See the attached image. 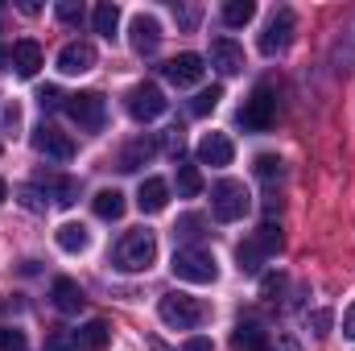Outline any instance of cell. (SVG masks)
Returning <instances> with one entry per match:
<instances>
[{"label": "cell", "instance_id": "1", "mask_svg": "<svg viewBox=\"0 0 355 351\" xmlns=\"http://www.w3.org/2000/svg\"><path fill=\"white\" fill-rule=\"evenodd\" d=\"M157 261V240L153 232H124L116 244V268L124 273H149Z\"/></svg>", "mask_w": 355, "mask_h": 351}, {"label": "cell", "instance_id": "2", "mask_svg": "<svg viewBox=\"0 0 355 351\" xmlns=\"http://www.w3.org/2000/svg\"><path fill=\"white\" fill-rule=\"evenodd\" d=\"M248 207H252V198H248L244 182L223 178V182H215V186H211V215H215L219 223H236V219H244V215H248Z\"/></svg>", "mask_w": 355, "mask_h": 351}, {"label": "cell", "instance_id": "3", "mask_svg": "<svg viewBox=\"0 0 355 351\" xmlns=\"http://www.w3.org/2000/svg\"><path fill=\"white\" fill-rule=\"evenodd\" d=\"M157 314H162V323L166 327H174V331H194L202 318H207V306L198 302V298H190V293H166L162 302H157Z\"/></svg>", "mask_w": 355, "mask_h": 351}, {"label": "cell", "instance_id": "4", "mask_svg": "<svg viewBox=\"0 0 355 351\" xmlns=\"http://www.w3.org/2000/svg\"><path fill=\"white\" fill-rule=\"evenodd\" d=\"M236 120H240L244 132H265V128H272V120H277V91L268 87V83H261V87L244 99V108H240Z\"/></svg>", "mask_w": 355, "mask_h": 351}, {"label": "cell", "instance_id": "5", "mask_svg": "<svg viewBox=\"0 0 355 351\" xmlns=\"http://www.w3.org/2000/svg\"><path fill=\"white\" fill-rule=\"evenodd\" d=\"M178 281H190V285H211L215 277H219V264L211 252H202V248H178L174 261H170Z\"/></svg>", "mask_w": 355, "mask_h": 351}, {"label": "cell", "instance_id": "6", "mask_svg": "<svg viewBox=\"0 0 355 351\" xmlns=\"http://www.w3.org/2000/svg\"><path fill=\"white\" fill-rule=\"evenodd\" d=\"M67 116H71L83 132H103L107 103H103L99 91H79V95H67Z\"/></svg>", "mask_w": 355, "mask_h": 351}, {"label": "cell", "instance_id": "7", "mask_svg": "<svg viewBox=\"0 0 355 351\" xmlns=\"http://www.w3.org/2000/svg\"><path fill=\"white\" fill-rule=\"evenodd\" d=\"M124 108H128V116H132V120L149 124V120H157V116L170 108V99H166V91L157 87V83H137V87L128 91Z\"/></svg>", "mask_w": 355, "mask_h": 351}, {"label": "cell", "instance_id": "8", "mask_svg": "<svg viewBox=\"0 0 355 351\" xmlns=\"http://www.w3.org/2000/svg\"><path fill=\"white\" fill-rule=\"evenodd\" d=\"M293 29H297V17H293V8H277V12L268 17L265 33H261V54H265V58H272V54L289 50V42H293Z\"/></svg>", "mask_w": 355, "mask_h": 351}, {"label": "cell", "instance_id": "9", "mask_svg": "<svg viewBox=\"0 0 355 351\" xmlns=\"http://www.w3.org/2000/svg\"><path fill=\"white\" fill-rule=\"evenodd\" d=\"M33 149L42 157H54V162H71L75 157V141L67 132H58L54 124H37L33 128Z\"/></svg>", "mask_w": 355, "mask_h": 351}, {"label": "cell", "instance_id": "10", "mask_svg": "<svg viewBox=\"0 0 355 351\" xmlns=\"http://www.w3.org/2000/svg\"><path fill=\"white\" fill-rule=\"evenodd\" d=\"M162 75H166L174 87H194V83H202L207 62H202V54H178V58H170V62L162 67Z\"/></svg>", "mask_w": 355, "mask_h": 351}, {"label": "cell", "instance_id": "11", "mask_svg": "<svg viewBox=\"0 0 355 351\" xmlns=\"http://www.w3.org/2000/svg\"><path fill=\"white\" fill-rule=\"evenodd\" d=\"M198 162L202 166H211V170H223V166H232V157H236V145H232V137H223V132H207L202 141H198Z\"/></svg>", "mask_w": 355, "mask_h": 351}, {"label": "cell", "instance_id": "12", "mask_svg": "<svg viewBox=\"0 0 355 351\" xmlns=\"http://www.w3.org/2000/svg\"><path fill=\"white\" fill-rule=\"evenodd\" d=\"M128 33H132V50L137 54H153L162 46V25H157L153 12H137L132 25H128Z\"/></svg>", "mask_w": 355, "mask_h": 351}, {"label": "cell", "instance_id": "13", "mask_svg": "<svg viewBox=\"0 0 355 351\" xmlns=\"http://www.w3.org/2000/svg\"><path fill=\"white\" fill-rule=\"evenodd\" d=\"M95 67V46L91 42H67L58 50V71L62 75H87Z\"/></svg>", "mask_w": 355, "mask_h": 351}, {"label": "cell", "instance_id": "14", "mask_svg": "<svg viewBox=\"0 0 355 351\" xmlns=\"http://www.w3.org/2000/svg\"><path fill=\"white\" fill-rule=\"evenodd\" d=\"M211 67L219 75H240L244 71V46H236L232 37H215L211 42Z\"/></svg>", "mask_w": 355, "mask_h": 351}, {"label": "cell", "instance_id": "15", "mask_svg": "<svg viewBox=\"0 0 355 351\" xmlns=\"http://www.w3.org/2000/svg\"><path fill=\"white\" fill-rule=\"evenodd\" d=\"M166 203H170V182L166 178H145L141 190H137V207L145 215H157V211H166Z\"/></svg>", "mask_w": 355, "mask_h": 351}, {"label": "cell", "instance_id": "16", "mask_svg": "<svg viewBox=\"0 0 355 351\" xmlns=\"http://www.w3.org/2000/svg\"><path fill=\"white\" fill-rule=\"evenodd\" d=\"M12 71H17L21 79H33V75L42 71V46H37L33 37H25V42L12 46Z\"/></svg>", "mask_w": 355, "mask_h": 351}, {"label": "cell", "instance_id": "17", "mask_svg": "<svg viewBox=\"0 0 355 351\" xmlns=\"http://www.w3.org/2000/svg\"><path fill=\"white\" fill-rule=\"evenodd\" d=\"M50 298H54V306L62 310V314H79L83 310V289H79V281H71V277H58L54 285H50Z\"/></svg>", "mask_w": 355, "mask_h": 351}, {"label": "cell", "instance_id": "18", "mask_svg": "<svg viewBox=\"0 0 355 351\" xmlns=\"http://www.w3.org/2000/svg\"><path fill=\"white\" fill-rule=\"evenodd\" d=\"M153 153H157V141H153V137H141V141H132V145L120 153V166H116V170L132 174V170H141V166H145Z\"/></svg>", "mask_w": 355, "mask_h": 351}, {"label": "cell", "instance_id": "19", "mask_svg": "<svg viewBox=\"0 0 355 351\" xmlns=\"http://www.w3.org/2000/svg\"><path fill=\"white\" fill-rule=\"evenodd\" d=\"M91 211H95L99 219H107V223H112V219H120V215L128 211V203H124V194H120V190H99V194L91 198Z\"/></svg>", "mask_w": 355, "mask_h": 351}, {"label": "cell", "instance_id": "20", "mask_svg": "<svg viewBox=\"0 0 355 351\" xmlns=\"http://www.w3.org/2000/svg\"><path fill=\"white\" fill-rule=\"evenodd\" d=\"M54 240H58L62 252H87V244H91V236H87L83 223H62V228L54 232Z\"/></svg>", "mask_w": 355, "mask_h": 351}, {"label": "cell", "instance_id": "21", "mask_svg": "<svg viewBox=\"0 0 355 351\" xmlns=\"http://www.w3.org/2000/svg\"><path fill=\"white\" fill-rule=\"evenodd\" d=\"M232 348L236 351H265L268 348V335L257 327V323H240L236 335H232Z\"/></svg>", "mask_w": 355, "mask_h": 351}, {"label": "cell", "instance_id": "22", "mask_svg": "<svg viewBox=\"0 0 355 351\" xmlns=\"http://www.w3.org/2000/svg\"><path fill=\"white\" fill-rule=\"evenodd\" d=\"M91 21H95V33L112 42V37H116V29H120V8H116L112 0H103V4H95Z\"/></svg>", "mask_w": 355, "mask_h": 351}, {"label": "cell", "instance_id": "23", "mask_svg": "<svg viewBox=\"0 0 355 351\" xmlns=\"http://www.w3.org/2000/svg\"><path fill=\"white\" fill-rule=\"evenodd\" d=\"M42 186H46V190L54 194V203H58V207H71V203L79 198V182H75V178L46 174V178H42Z\"/></svg>", "mask_w": 355, "mask_h": 351}, {"label": "cell", "instance_id": "24", "mask_svg": "<svg viewBox=\"0 0 355 351\" xmlns=\"http://www.w3.org/2000/svg\"><path fill=\"white\" fill-rule=\"evenodd\" d=\"M252 17H257V4H252V0H227V4H223V25H232V29L248 25Z\"/></svg>", "mask_w": 355, "mask_h": 351}, {"label": "cell", "instance_id": "25", "mask_svg": "<svg viewBox=\"0 0 355 351\" xmlns=\"http://www.w3.org/2000/svg\"><path fill=\"white\" fill-rule=\"evenodd\" d=\"M103 343H107V323L103 318H95L79 331V348L83 351H103Z\"/></svg>", "mask_w": 355, "mask_h": 351}, {"label": "cell", "instance_id": "26", "mask_svg": "<svg viewBox=\"0 0 355 351\" xmlns=\"http://www.w3.org/2000/svg\"><path fill=\"white\" fill-rule=\"evenodd\" d=\"M335 62H339L343 71H355V21L343 29V37L335 42Z\"/></svg>", "mask_w": 355, "mask_h": 351}, {"label": "cell", "instance_id": "27", "mask_svg": "<svg viewBox=\"0 0 355 351\" xmlns=\"http://www.w3.org/2000/svg\"><path fill=\"white\" fill-rule=\"evenodd\" d=\"M236 261H240V273H261L265 252H261V244H257V240H248V244H240V248H236Z\"/></svg>", "mask_w": 355, "mask_h": 351}, {"label": "cell", "instance_id": "28", "mask_svg": "<svg viewBox=\"0 0 355 351\" xmlns=\"http://www.w3.org/2000/svg\"><path fill=\"white\" fill-rule=\"evenodd\" d=\"M202 190V174H198V166H178V194L182 198H194Z\"/></svg>", "mask_w": 355, "mask_h": 351}, {"label": "cell", "instance_id": "29", "mask_svg": "<svg viewBox=\"0 0 355 351\" xmlns=\"http://www.w3.org/2000/svg\"><path fill=\"white\" fill-rule=\"evenodd\" d=\"M219 99H223V87H202L194 99H190V112H194V116H207V112L219 108Z\"/></svg>", "mask_w": 355, "mask_h": 351}, {"label": "cell", "instance_id": "30", "mask_svg": "<svg viewBox=\"0 0 355 351\" xmlns=\"http://www.w3.org/2000/svg\"><path fill=\"white\" fill-rule=\"evenodd\" d=\"M252 240L261 244V252H265V257L281 252V244H285V240H281V228H277V223H261V232H257Z\"/></svg>", "mask_w": 355, "mask_h": 351}, {"label": "cell", "instance_id": "31", "mask_svg": "<svg viewBox=\"0 0 355 351\" xmlns=\"http://www.w3.org/2000/svg\"><path fill=\"white\" fill-rule=\"evenodd\" d=\"M46 351H79V331H50L46 335Z\"/></svg>", "mask_w": 355, "mask_h": 351}, {"label": "cell", "instance_id": "32", "mask_svg": "<svg viewBox=\"0 0 355 351\" xmlns=\"http://www.w3.org/2000/svg\"><path fill=\"white\" fill-rule=\"evenodd\" d=\"M54 17H58L62 25H83V4H79V0H58V4H54Z\"/></svg>", "mask_w": 355, "mask_h": 351}, {"label": "cell", "instance_id": "33", "mask_svg": "<svg viewBox=\"0 0 355 351\" xmlns=\"http://www.w3.org/2000/svg\"><path fill=\"white\" fill-rule=\"evenodd\" d=\"M25 348H29L25 331H17V327H0V351H25Z\"/></svg>", "mask_w": 355, "mask_h": 351}, {"label": "cell", "instance_id": "34", "mask_svg": "<svg viewBox=\"0 0 355 351\" xmlns=\"http://www.w3.org/2000/svg\"><path fill=\"white\" fill-rule=\"evenodd\" d=\"M252 166H257V174H261V178H281V174H285V166H281V157H277V153H261Z\"/></svg>", "mask_w": 355, "mask_h": 351}, {"label": "cell", "instance_id": "35", "mask_svg": "<svg viewBox=\"0 0 355 351\" xmlns=\"http://www.w3.org/2000/svg\"><path fill=\"white\" fill-rule=\"evenodd\" d=\"M174 232L178 236H186V240H198V236H202V215H182Z\"/></svg>", "mask_w": 355, "mask_h": 351}, {"label": "cell", "instance_id": "36", "mask_svg": "<svg viewBox=\"0 0 355 351\" xmlns=\"http://www.w3.org/2000/svg\"><path fill=\"white\" fill-rule=\"evenodd\" d=\"M37 103H42L46 112H54V108H67V95H62L58 87H42L37 91Z\"/></svg>", "mask_w": 355, "mask_h": 351}, {"label": "cell", "instance_id": "37", "mask_svg": "<svg viewBox=\"0 0 355 351\" xmlns=\"http://www.w3.org/2000/svg\"><path fill=\"white\" fill-rule=\"evenodd\" d=\"M21 207L25 211H46V198L37 194V186H21Z\"/></svg>", "mask_w": 355, "mask_h": 351}, {"label": "cell", "instance_id": "38", "mask_svg": "<svg viewBox=\"0 0 355 351\" xmlns=\"http://www.w3.org/2000/svg\"><path fill=\"white\" fill-rule=\"evenodd\" d=\"M331 323H335V318H331V310H314V314H310V327H314V335H318V339H327V335H331Z\"/></svg>", "mask_w": 355, "mask_h": 351}, {"label": "cell", "instance_id": "39", "mask_svg": "<svg viewBox=\"0 0 355 351\" xmlns=\"http://www.w3.org/2000/svg\"><path fill=\"white\" fill-rule=\"evenodd\" d=\"M281 285H285V277H281V273H265V277H261V293H265V298H277V293H281Z\"/></svg>", "mask_w": 355, "mask_h": 351}, {"label": "cell", "instance_id": "40", "mask_svg": "<svg viewBox=\"0 0 355 351\" xmlns=\"http://www.w3.org/2000/svg\"><path fill=\"white\" fill-rule=\"evenodd\" d=\"M174 17H178L182 29H194V25H198V8H178L174 4Z\"/></svg>", "mask_w": 355, "mask_h": 351}, {"label": "cell", "instance_id": "41", "mask_svg": "<svg viewBox=\"0 0 355 351\" xmlns=\"http://www.w3.org/2000/svg\"><path fill=\"white\" fill-rule=\"evenodd\" d=\"M17 128H21V108L8 103V108H4V132H17Z\"/></svg>", "mask_w": 355, "mask_h": 351}, {"label": "cell", "instance_id": "42", "mask_svg": "<svg viewBox=\"0 0 355 351\" xmlns=\"http://www.w3.org/2000/svg\"><path fill=\"white\" fill-rule=\"evenodd\" d=\"M182 351H215V343H211V339H202V335H194V339H186V343H182Z\"/></svg>", "mask_w": 355, "mask_h": 351}, {"label": "cell", "instance_id": "43", "mask_svg": "<svg viewBox=\"0 0 355 351\" xmlns=\"http://www.w3.org/2000/svg\"><path fill=\"white\" fill-rule=\"evenodd\" d=\"M343 335H347V339H355V302L347 306V314H343Z\"/></svg>", "mask_w": 355, "mask_h": 351}, {"label": "cell", "instance_id": "44", "mask_svg": "<svg viewBox=\"0 0 355 351\" xmlns=\"http://www.w3.org/2000/svg\"><path fill=\"white\" fill-rule=\"evenodd\" d=\"M272 351H302V348H297V339H293V335H281V339L272 343Z\"/></svg>", "mask_w": 355, "mask_h": 351}, {"label": "cell", "instance_id": "45", "mask_svg": "<svg viewBox=\"0 0 355 351\" xmlns=\"http://www.w3.org/2000/svg\"><path fill=\"white\" fill-rule=\"evenodd\" d=\"M12 67V50L8 46H0V71H8Z\"/></svg>", "mask_w": 355, "mask_h": 351}, {"label": "cell", "instance_id": "46", "mask_svg": "<svg viewBox=\"0 0 355 351\" xmlns=\"http://www.w3.org/2000/svg\"><path fill=\"white\" fill-rule=\"evenodd\" d=\"M4 198H8V182L0 178V203H4Z\"/></svg>", "mask_w": 355, "mask_h": 351}]
</instances>
